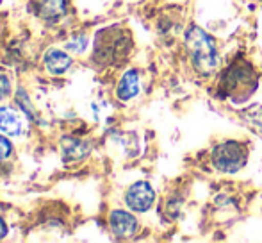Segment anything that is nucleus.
<instances>
[{
	"mask_svg": "<svg viewBox=\"0 0 262 243\" xmlns=\"http://www.w3.org/2000/svg\"><path fill=\"white\" fill-rule=\"evenodd\" d=\"M186 47L191 56V61H193V66L202 75H209L217 68L220 56H217L216 42L204 29L196 27V25L187 29Z\"/></svg>",
	"mask_w": 262,
	"mask_h": 243,
	"instance_id": "1",
	"label": "nucleus"
},
{
	"mask_svg": "<svg viewBox=\"0 0 262 243\" xmlns=\"http://www.w3.org/2000/svg\"><path fill=\"white\" fill-rule=\"evenodd\" d=\"M248 152L239 141H225L217 145L212 152V163L223 174H235L246 165Z\"/></svg>",
	"mask_w": 262,
	"mask_h": 243,
	"instance_id": "2",
	"label": "nucleus"
},
{
	"mask_svg": "<svg viewBox=\"0 0 262 243\" xmlns=\"http://www.w3.org/2000/svg\"><path fill=\"white\" fill-rule=\"evenodd\" d=\"M125 202L136 213H146L156 202V191L146 181L134 183L125 193Z\"/></svg>",
	"mask_w": 262,
	"mask_h": 243,
	"instance_id": "3",
	"label": "nucleus"
},
{
	"mask_svg": "<svg viewBox=\"0 0 262 243\" xmlns=\"http://www.w3.org/2000/svg\"><path fill=\"white\" fill-rule=\"evenodd\" d=\"M109 227L116 238H132L138 231V220L130 213L116 209L109 216Z\"/></svg>",
	"mask_w": 262,
	"mask_h": 243,
	"instance_id": "4",
	"label": "nucleus"
},
{
	"mask_svg": "<svg viewBox=\"0 0 262 243\" xmlns=\"http://www.w3.org/2000/svg\"><path fill=\"white\" fill-rule=\"evenodd\" d=\"M138 93H139V75L136 70H128L120 79L116 95L120 100L127 102V100H130V98H134Z\"/></svg>",
	"mask_w": 262,
	"mask_h": 243,
	"instance_id": "5",
	"label": "nucleus"
},
{
	"mask_svg": "<svg viewBox=\"0 0 262 243\" xmlns=\"http://www.w3.org/2000/svg\"><path fill=\"white\" fill-rule=\"evenodd\" d=\"M0 131L11 136H18L24 131V121L20 115L11 108H0Z\"/></svg>",
	"mask_w": 262,
	"mask_h": 243,
	"instance_id": "6",
	"label": "nucleus"
},
{
	"mask_svg": "<svg viewBox=\"0 0 262 243\" xmlns=\"http://www.w3.org/2000/svg\"><path fill=\"white\" fill-rule=\"evenodd\" d=\"M45 66L49 68L50 73L61 75V73H64L72 66V57L66 52H62V50L52 49L45 54Z\"/></svg>",
	"mask_w": 262,
	"mask_h": 243,
	"instance_id": "7",
	"label": "nucleus"
},
{
	"mask_svg": "<svg viewBox=\"0 0 262 243\" xmlns=\"http://www.w3.org/2000/svg\"><path fill=\"white\" fill-rule=\"evenodd\" d=\"M66 13V0H39V14L47 22H57Z\"/></svg>",
	"mask_w": 262,
	"mask_h": 243,
	"instance_id": "8",
	"label": "nucleus"
},
{
	"mask_svg": "<svg viewBox=\"0 0 262 243\" xmlns=\"http://www.w3.org/2000/svg\"><path fill=\"white\" fill-rule=\"evenodd\" d=\"M62 152L68 159H82L90 152V147L80 139H62Z\"/></svg>",
	"mask_w": 262,
	"mask_h": 243,
	"instance_id": "9",
	"label": "nucleus"
},
{
	"mask_svg": "<svg viewBox=\"0 0 262 243\" xmlns=\"http://www.w3.org/2000/svg\"><path fill=\"white\" fill-rule=\"evenodd\" d=\"M241 116H243V120H245V124H248L253 131L262 134V108L259 104H253V106H250V108L243 109Z\"/></svg>",
	"mask_w": 262,
	"mask_h": 243,
	"instance_id": "10",
	"label": "nucleus"
},
{
	"mask_svg": "<svg viewBox=\"0 0 262 243\" xmlns=\"http://www.w3.org/2000/svg\"><path fill=\"white\" fill-rule=\"evenodd\" d=\"M11 152H13V145H11V141L7 138H4V136H0V159L9 157Z\"/></svg>",
	"mask_w": 262,
	"mask_h": 243,
	"instance_id": "11",
	"label": "nucleus"
},
{
	"mask_svg": "<svg viewBox=\"0 0 262 243\" xmlns=\"http://www.w3.org/2000/svg\"><path fill=\"white\" fill-rule=\"evenodd\" d=\"M86 43H88V39L84 38V36H77V38L73 39V42H70L68 45H66V49L75 50V52H82L84 47H86Z\"/></svg>",
	"mask_w": 262,
	"mask_h": 243,
	"instance_id": "12",
	"label": "nucleus"
},
{
	"mask_svg": "<svg viewBox=\"0 0 262 243\" xmlns=\"http://www.w3.org/2000/svg\"><path fill=\"white\" fill-rule=\"evenodd\" d=\"M9 93H11V80L0 73V100L9 97Z\"/></svg>",
	"mask_w": 262,
	"mask_h": 243,
	"instance_id": "13",
	"label": "nucleus"
},
{
	"mask_svg": "<svg viewBox=\"0 0 262 243\" xmlns=\"http://www.w3.org/2000/svg\"><path fill=\"white\" fill-rule=\"evenodd\" d=\"M6 236H7V226H6V222L0 218V240H2V238H6Z\"/></svg>",
	"mask_w": 262,
	"mask_h": 243,
	"instance_id": "14",
	"label": "nucleus"
}]
</instances>
